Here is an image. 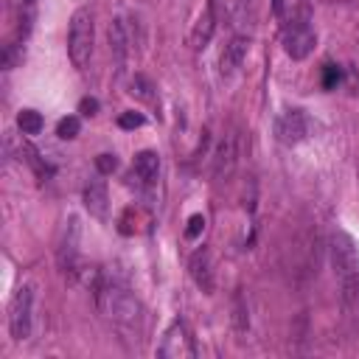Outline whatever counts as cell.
I'll list each match as a JSON object with an SVG mask.
<instances>
[{"mask_svg": "<svg viewBox=\"0 0 359 359\" xmlns=\"http://www.w3.org/2000/svg\"><path fill=\"white\" fill-rule=\"evenodd\" d=\"M93 39H95V25H93V11L90 8H76L70 17V31H67V53L76 67H87L93 56Z\"/></svg>", "mask_w": 359, "mask_h": 359, "instance_id": "obj_1", "label": "cell"}, {"mask_svg": "<svg viewBox=\"0 0 359 359\" xmlns=\"http://www.w3.org/2000/svg\"><path fill=\"white\" fill-rule=\"evenodd\" d=\"M98 306H101V311H104L109 320H115V323H135V320L140 317V303H137V297H135L129 289L118 286V283L101 286V292H98Z\"/></svg>", "mask_w": 359, "mask_h": 359, "instance_id": "obj_2", "label": "cell"}, {"mask_svg": "<svg viewBox=\"0 0 359 359\" xmlns=\"http://www.w3.org/2000/svg\"><path fill=\"white\" fill-rule=\"evenodd\" d=\"M157 356H163V359H191V356H196V345H194V337H191L185 320H180V317L171 320V325L165 328L163 342L157 348Z\"/></svg>", "mask_w": 359, "mask_h": 359, "instance_id": "obj_3", "label": "cell"}, {"mask_svg": "<svg viewBox=\"0 0 359 359\" xmlns=\"http://www.w3.org/2000/svg\"><path fill=\"white\" fill-rule=\"evenodd\" d=\"M31 309H34V289L20 286L8 303V331L17 342L31 334Z\"/></svg>", "mask_w": 359, "mask_h": 359, "instance_id": "obj_4", "label": "cell"}, {"mask_svg": "<svg viewBox=\"0 0 359 359\" xmlns=\"http://www.w3.org/2000/svg\"><path fill=\"white\" fill-rule=\"evenodd\" d=\"M331 266L339 280L359 272V250H356V241L345 230H337L331 236Z\"/></svg>", "mask_w": 359, "mask_h": 359, "instance_id": "obj_5", "label": "cell"}, {"mask_svg": "<svg viewBox=\"0 0 359 359\" xmlns=\"http://www.w3.org/2000/svg\"><path fill=\"white\" fill-rule=\"evenodd\" d=\"M79 241H81V224H79V216H70L62 227L59 247H56V261L62 272L73 275L79 269Z\"/></svg>", "mask_w": 359, "mask_h": 359, "instance_id": "obj_6", "label": "cell"}, {"mask_svg": "<svg viewBox=\"0 0 359 359\" xmlns=\"http://www.w3.org/2000/svg\"><path fill=\"white\" fill-rule=\"evenodd\" d=\"M317 45V36L306 20H294L283 28V50L289 59H306Z\"/></svg>", "mask_w": 359, "mask_h": 359, "instance_id": "obj_7", "label": "cell"}, {"mask_svg": "<svg viewBox=\"0 0 359 359\" xmlns=\"http://www.w3.org/2000/svg\"><path fill=\"white\" fill-rule=\"evenodd\" d=\"M275 135L286 146H294V143L306 140V135H309V118H306V112L303 109H283L275 118Z\"/></svg>", "mask_w": 359, "mask_h": 359, "instance_id": "obj_8", "label": "cell"}, {"mask_svg": "<svg viewBox=\"0 0 359 359\" xmlns=\"http://www.w3.org/2000/svg\"><path fill=\"white\" fill-rule=\"evenodd\" d=\"M157 177H160V157H157V151H151V149L137 151L126 182L135 185L137 191H143V188H151L157 182Z\"/></svg>", "mask_w": 359, "mask_h": 359, "instance_id": "obj_9", "label": "cell"}, {"mask_svg": "<svg viewBox=\"0 0 359 359\" xmlns=\"http://www.w3.org/2000/svg\"><path fill=\"white\" fill-rule=\"evenodd\" d=\"M250 50V36H233L224 50H222V59H219V70L222 76H233L241 65H244V56Z\"/></svg>", "mask_w": 359, "mask_h": 359, "instance_id": "obj_10", "label": "cell"}, {"mask_svg": "<svg viewBox=\"0 0 359 359\" xmlns=\"http://www.w3.org/2000/svg\"><path fill=\"white\" fill-rule=\"evenodd\" d=\"M188 269H191L194 283H196L205 294H210V292H213V264H210V252H208L205 247H199V250L191 255Z\"/></svg>", "mask_w": 359, "mask_h": 359, "instance_id": "obj_11", "label": "cell"}, {"mask_svg": "<svg viewBox=\"0 0 359 359\" xmlns=\"http://www.w3.org/2000/svg\"><path fill=\"white\" fill-rule=\"evenodd\" d=\"M213 28H216V14H213V0H208V6H205V11L199 14V20H196V25L191 28V34H188V45L194 48V50H202L208 42H210V36H213Z\"/></svg>", "mask_w": 359, "mask_h": 359, "instance_id": "obj_12", "label": "cell"}, {"mask_svg": "<svg viewBox=\"0 0 359 359\" xmlns=\"http://www.w3.org/2000/svg\"><path fill=\"white\" fill-rule=\"evenodd\" d=\"M236 154H238V146H236V135H224V140L219 143L216 149V157H213V177L216 180H224L230 177L233 165H236Z\"/></svg>", "mask_w": 359, "mask_h": 359, "instance_id": "obj_13", "label": "cell"}, {"mask_svg": "<svg viewBox=\"0 0 359 359\" xmlns=\"http://www.w3.org/2000/svg\"><path fill=\"white\" fill-rule=\"evenodd\" d=\"M149 227H151V216H149L143 208H137V205L126 208V210L121 213V219H118V230H121L123 236H137V233H146Z\"/></svg>", "mask_w": 359, "mask_h": 359, "instance_id": "obj_14", "label": "cell"}, {"mask_svg": "<svg viewBox=\"0 0 359 359\" xmlns=\"http://www.w3.org/2000/svg\"><path fill=\"white\" fill-rule=\"evenodd\" d=\"M107 182L104 180H93L87 188H84V205L87 210L95 216V219H107Z\"/></svg>", "mask_w": 359, "mask_h": 359, "instance_id": "obj_15", "label": "cell"}, {"mask_svg": "<svg viewBox=\"0 0 359 359\" xmlns=\"http://www.w3.org/2000/svg\"><path fill=\"white\" fill-rule=\"evenodd\" d=\"M109 45H112L118 62H123L126 48H129V36H126V31H123V20H115V22L109 25Z\"/></svg>", "mask_w": 359, "mask_h": 359, "instance_id": "obj_16", "label": "cell"}, {"mask_svg": "<svg viewBox=\"0 0 359 359\" xmlns=\"http://www.w3.org/2000/svg\"><path fill=\"white\" fill-rule=\"evenodd\" d=\"M17 126H20L22 135H39L42 126H45V121H42V115L36 109H22L17 115Z\"/></svg>", "mask_w": 359, "mask_h": 359, "instance_id": "obj_17", "label": "cell"}, {"mask_svg": "<svg viewBox=\"0 0 359 359\" xmlns=\"http://www.w3.org/2000/svg\"><path fill=\"white\" fill-rule=\"evenodd\" d=\"M339 286H342V303L348 309H359V272L342 278Z\"/></svg>", "mask_w": 359, "mask_h": 359, "instance_id": "obj_18", "label": "cell"}, {"mask_svg": "<svg viewBox=\"0 0 359 359\" xmlns=\"http://www.w3.org/2000/svg\"><path fill=\"white\" fill-rule=\"evenodd\" d=\"M135 98H140V101H149V104H154V98H157V93H154V84L146 79V76H135L132 79V90H129Z\"/></svg>", "mask_w": 359, "mask_h": 359, "instance_id": "obj_19", "label": "cell"}, {"mask_svg": "<svg viewBox=\"0 0 359 359\" xmlns=\"http://www.w3.org/2000/svg\"><path fill=\"white\" fill-rule=\"evenodd\" d=\"M79 132H81V121H79L76 115H65V118L56 123V135H59L62 140H73V137H79Z\"/></svg>", "mask_w": 359, "mask_h": 359, "instance_id": "obj_20", "label": "cell"}, {"mask_svg": "<svg viewBox=\"0 0 359 359\" xmlns=\"http://www.w3.org/2000/svg\"><path fill=\"white\" fill-rule=\"evenodd\" d=\"M22 154H25V160H28V163H31V165L36 168V174H39L42 180L53 174V168H50V165H48V163H45L42 157H39V151H36V149H31V146H25V149H22Z\"/></svg>", "mask_w": 359, "mask_h": 359, "instance_id": "obj_21", "label": "cell"}, {"mask_svg": "<svg viewBox=\"0 0 359 359\" xmlns=\"http://www.w3.org/2000/svg\"><path fill=\"white\" fill-rule=\"evenodd\" d=\"M339 79H342V70H339L337 65H325V67H323V87H325V90H337Z\"/></svg>", "mask_w": 359, "mask_h": 359, "instance_id": "obj_22", "label": "cell"}, {"mask_svg": "<svg viewBox=\"0 0 359 359\" xmlns=\"http://www.w3.org/2000/svg\"><path fill=\"white\" fill-rule=\"evenodd\" d=\"M146 123V118L140 115V112H121L118 115V126L121 129H137V126H143Z\"/></svg>", "mask_w": 359, "mask_h": 359, "instance_id": "obj_23", "label": "cell"}, {"mask_svg": "<svg viewBox=\"0 0 359 359\" xmlns=\"http://www.w3.org/2000/svg\"><path fill=\"white\" fill-rule=\"evenodd\" d=\"M95 168H98V174H112L118 168V157L115 154H98L95 157Z\"/></svg>", "mask_w": 359, "mask_h": 359, "instance_id": "obj_24", "label": "cell"}, {"mask_svg": "<svg viewBox=\"0 0 359 359\" xmlns=\"http://www.w3.org/2000/svg\"><path fill=\"white\" fill-rule=\"evenodd\" d=\"M202 230H205V216L202 213H194L188 219V224H185V238H196Z\"/></svg>", "mask_w": 359, "mask_h": 359, "instance_id": "obj_25", "label": "cell"}, {"mask_svg": "<svg viewBox=\"0 0 359 359\" xmlns=\"http://www.w3.org/2000/svg\"><path fill=\"white\" fill-rule=\"evenodd\" d=\"M79 112L81 115H95L98 112V101L95 98H81L79 101Z\"/></svg>", "mask_w": 359, "mask_h": 359, "instance_id": "obj_26", "label": "cell"}]
</instances>
